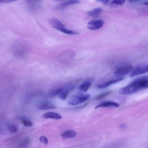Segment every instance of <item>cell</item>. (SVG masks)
Segmentation results:
<instances>
[{
    "label": "cell",
    "mask_w": 148,
    "mask_h": 148,
    "mask_svg": "<svg viewBox=\"0 0 148 148\" xmlns=\"http://www.w3.org/2000/svg\"><path fill=\"white\" fill-rule=\"evenodd\" d=\"M62 88H57L50 89L48 92V94L51 97H54L59 95Z\"/></svg>",
    "instance_id": "16"
},
{
    "label": "cell",
    "mask_w": 148,
    "mask_h": 148,
    "mask_svg": "<svg viewBox=\"0 0 148 148\" xmlns=\"http://www.w3.org/2000/svg\"><path fill=\"white\" fill-rule=\"evenodd\" d=\"M147 76L142 77L134 80L128 85L120 89L119 93L122 95H130L148 87Z\"/></svg>",
    "instance_id": "1"
},
{
    "label": "cell",
    "mask_w": 148,
    "mask_h": 148,
    "mask_svg": "<svg viewBox=\"0 0 148 148\" xmlns=\"http://www.w3.org/2000/svg\"><path fill=\"white\" fill-rule=\"evenodd\" d=\"M37 107L40 110H48L55 108L56 107L54 104L48 101H43L38 103Z\"/></svg>",
    "instance_id": "7"
},
{
    "label": "cell",
    "mask_w": 148,
    "mask_h": 148,
    "mask_svg": "<svg viewBox=\"0 0 148 148\" xmlns=\"http://www.w3.org/2000/svg\"><path fill=\"white\" fill-rule=\"evenodd\" d=\"M110 91H107L103 92L96 96L95 99L96 100L101 99L108 96L110 93Z\"/></svg>",
    "instance_id": "18"
},
{
    "label": "cell",
    "mask_w": 148,
    "mask_h": 148,
    "mask_svg": "<svg viewBox=\"0 0 148 148\" xmlns=\"http://www.w3.org/2000/svg\"><path fill=\"white\" fill-rule=\"evenodd\" d=\"M80 3V1L78 0H70L60 4L57 6V8L59 9H62L68 6Z\"/></svg>",
    "instance_id": "14"
},
{
    "label": "cell",
    "mask_w": 148,
    "mask_h": 148,
    "mask_svg": "<svg viewBox=\"0 0 148 148\" xmlns=\"http://www.w3.org/2000/svg\"><path fill=\"white\" fill-rule=\"evenodd\" d=\"M42 117L44 118L55 119H60L62 118V116L60 115L53 112H48L45 113L42 115Z\"/></svg>",
    "instance_id": "12"
},
{
    "label": "cell",
    "mask_w": 148,
    "mask_h": 148,
    "mask_svg": "<svg viewBox=\"0 0 148 148\" xmlns=\"http://www.w3.org/2000/svg\"><path fill=\"white\" fill-rule=\"evenodd\" d=\"M15 1L13 0H0V4L9 3Z\"/></svg>",
    "instance_id": "22"
},
{
    "label": "cell",
    "mask_w": 148,
    "mask_h": 148,
    "mask_svg": "<svg viewBox=\"0 0 148 148\" xmlns=\"http://www.w3.org/2000/svg\"><path fill=\"white\" fill-rule=\"evenodd\" d=\"M119 104L115 102L111 101H105L102 102L97 105L95 108L97 109L99 108H106L110 107H118Z\"/></svg>",
    "instance_id": "8"
},
{
    "label": "cell",
    "mask_w": 148,
    "mask_h": 148,
    "mask_svg": "<svg viewBox=\"0 0 148 148\" xmlns=\"http://www.w3.org/2000/svg\"><path fill=\"white\" fill-rule=\"evenodd\" d=\"M91 85V82L89 81H86L81 83L78 89V94H83L86 92Z\"/></svg>",
    "instance_id": "9"
},
{
    "label": "cell",
    "mask_w": 148,
    "mask_h": 148,
    "mask_svg": "<svg viewBox=\"0 0 148 148\" xmlns=\"http://www.w3.org/2000/svg\"><path fill=\"white\" fill-rule=\"evenodd\" d=\"M90 97L89 94H81L73 96L69 99L68 103L72 105H75L83 102L88 99Z\"/></svg>",
    "instance_id": "3"
},
{
    "label": "cell",
    "mask_w": 148,
    "mask_h": 148,
    "mask_svg": "<svg viewBox=\"0 0 148 148\" xmlns=\"http://www.w3.org/2000/svg\"><path fill=\"white\" fill-rule=\"evenodd\" d=\"M77 134V132L75 130H69L62 133L61 136L64 139L73 138L76 136Z\"/></svg>",
    "instance_id": "13"
},
{
    "label": "cell",
    "mask_w": 148,
    "mask_h": 148,
    "mask_svg": "<svg viewBox=\"0 0 148 148\" xmlns=\"http://www.w3.org/2000/svg\"><path fill=\"white\" fill-rule=\"evenodd\" d=\"M148 66L147 65H141L137 66L133 68L130 74V77H133L140 75L144 74L148 71Z\"/></svg>",
    "instance_id": "4"
},
{
    "label": "cell",
    "mask_w": 148,
    "mask_h": 148,
    "mask_svg": "<svg viewBox=\"0 0 148 148\" xmlns=\"http://www.w3.org/2000/svg\"><path fill=\"white\" fill-rule=\"evenodd\" d=\"M125 1V0H113L111 2L110 5L111 7L120 6L123 5Z\"/></svg>",
    "instance_id": "17"
},
{
    "label": "cell",
    "mask_w": 148,
    "mask_h": 148,
    "mask_svg": "<svg viewBox=\"0 0 148 148\" xmlns=\"http://www.w3.org/2000/svg\"><path fill=\"white\" fill-rule=\"evenodd\" d=\"M49 24L54 28L62 32L65 33L67 29L64 25L62 24L60 21L55 18H52L49 20Z\"/></svg>",
    "instance_id": "5"
},
{
    "label": "cell",
    "mask_w": 148,
    "mask_h": 148,
    "mask_svg": "<svg viewBox=\"0 0 148 148\" xmlns=\"http://www.w3.org/2000/svg\"><path fill=\"white\" fill-rule=\"evenodd\" d=\"M40 141L45 145L47 144L48 143V139L44 136H41L39 139Z\"/></svg>",
    "instance_id": "20"
},
{
    "label": "cell",
    "mask_w": 148,
    "mask_h": 148,
    "mask_svg": "<svg viewBox=\"0 0 148 148\" xmlns=\"http://www.w3.org/2000/svg\"><path fill=\"white\" fill-rule=\"evenodd\" d=\"M124 79V78L122 77L112 79L100 84L98 85V87L99 88H104L110 86L111 85L115 84L123 80Z\"/></svg>",
    "instance_id": "11"
},
{
    "label": "cell",
    "mask_w": 148,
    "mask_h": 148,
    "mask_svg": "<svg viewBox=\"0 0 148 148\" xmlns=\"http://www.w3.org/2000/svg\"><path fill=\"white\" fill-rule=\"evenodd\" d=\"M133 68L132 65L130 64H123L116 68L114 73L116 77H121L129 73Z\"/></svg>",
    "instance_id": "2"
},
{
    "label": "cell",
    "mask_w": 148,
    "mask_h": 148,
    "mask_svg": "<svg viewBox=\"0 0 148 148\" xmlns=\"http://www.w3.org/2000/svg\"><path fill=\"white\" fill-rule=\"evenodd\" d=\"M9 130L12 133H16L18 130L16 127L14 125H10L9 127Z\"/></svg>",
    "instance_id": "21"
},
{
    "label": "cell",
    "mask_w": 148,
    "mask_h": 148,
    "mask_svg": "<svg viewBox=\"0 0 148 148\" xmlns=\"http://www.w3.org/2000/svg\"><path fill=\"white\" fill-rule=\"evenodd\" d=\"M104 24L101 20H94L89 21L87 24L88 28L90 30H96L101 27Z\"/></svg>",
    "instance_id": "6"
},
{
    "label": "cell",
    "mask_w": 148,
    "mask_h": 148,
    "mask_svg": "<svg viewBox=\"0 0 148 148\" xmlns=\"http://www.w3.org/2000/svg\"><path fill=\"white\" fill-rule=\"evenodd\" d=\"M73 86H70L65 88H62V89L59 94L60 98L63 100H65L67 97L69 93L71 90L74 88Z\"/></svg>",
    "instance_id": "10"
},
{
    "label": "cell",
    "mask_w": 148,
    "mask_h": 148,
    "mask_svg": "<svg viewBox=\"0 0 148 148\" xmlns=\"http://www.w3.org/2000/svg\"><path fill=\"white\" fill-rule=\"evenodd\" d=\"M102 11V9L100 8H97L88 12V14L90 16L94 17H98Z\"/></svg>",
    "instance_id": "15"
},
{
    "label": "cell",
    "mask_w": 148,
    "mask_h": 148,
    "mask_svg": "<svg viewBox=\"0 0 148 148\" xmlns=\"http://www.w3.org/2000/svg\"><path fill=\"white\" fill-rule=\"evenodd\" d=\"M97 1H101L105 4H107L109 2V1L106 0H99Z\"/></svg>",
    "instance_id": "23"
},
{
    "label": "cell",
    "mask_w": 148,
    "mask_h": 148,
    "mask_svg": "<svg viewBox=\"0 0 148 148\" xmlns=\"http://www.w3.org/2000/svg\"><path fill=\"white\" fill-rule=\"evenodd\" d=\"M22 123L24 125L27 127H31L33 125V123L27 119H23Z\"/></svg>",
    "instance_id": "19"
},
{
    "label": "cell",
    "mask_w": 148,
    "mask_h": 148,
    "mask_svg": "<svg viewBox=\"0 0 148 148\" xmlns=\"http://www.w3.org/2000/svg\"></svg>",
    "instance_id": "24"
}]
</instances>
